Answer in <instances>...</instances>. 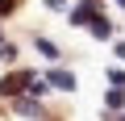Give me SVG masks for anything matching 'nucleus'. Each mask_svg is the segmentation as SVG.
<instances>
[{"label": "nucleus", "instance_id": "1", "mask_svg": "<svg viewBox=\"0 0 125 121\" xmlns=\"http://www.w3.org/2000/svg\"><path fill=\"white\" fill-rule=\"evenodd\" d=\"M29 79H33L29 71H17V75H9L4 84H0V92H4V96H17L21 88H29Z\"/></svg>", "mask_w": 125, "mask_h": 121}, {"label": "nucleus", "instance_id": "2", "mask_svg": "<svg viewBox=\"0 0 125 121\" xmlns=\"http://www.w3.org/2000/svg\"><path fill=\"white\" fill-rule=\"evenodd\" d=\"M92 17H96V0H88V4H79V9H75V17H71V21H75V25H88V21H92Z\"/></svg>", "mask_w": 125, "mask_h": 121}, {"label": "nucleus", "instance_id": "3", "mask_svg": "<svg viewBox=\"0 0 125 121\" xmlns=\"http://www.w3.org/2000/svg\"><path fill=\"white\" fill-rule=\"evenodd\" d=\"M50 84L62 88V92H71V88H75V75H67V71H50Z\"/></svg>", "mask_w": 125, "mask_h": 121}, {"label": "nucleus", "instance_id": "4", "mask_svg": "<svg viewBox=\"0 0 125 121\" xmlns=\"http://www.w3.org/2000/svg\"><path fill=\"white\" fill-rule=\"evenodd\" d=\"M38 50H42L46 58H58V46H54V42H46V38H38Z\"/></svg>", "mask_w": 125, "mask_h": 121}, {"label": "nucleus", "instance_id": "5", "mask_svg": "<svg viewBox=\"0 0 125 121\" xmlns=\"http://www.w3.org/2000/svg\"><path fill=\"white\" fill-rule=\"evenodd\" d=\"M17 113H21V117H38V104H33V100H17Z\"/></svg>", "mask_w": 125, "mask_h": 121}, {"label": "nucleus", "instance_id": "6", "mask_svg": "<svg viewBox=\"0 0 125 121\" xmlns=\"http://www.w3.org/2000/svg\"><path fill=\"white\" fill-rule=\"evenodd\" d=\"M92 33H96V38H108L113 25H108V21H92Z\"/></svg>", "mask_w": 125, "mask_h": 121}, {"label": "nucleus", "instance_id": "7", "mask_svg": "<svg viewBox=\"0 0 125 121\" xmlns=\"http://www.w3.org/2000/svg\"><path fill=\"white\" fill-rule=\"evenodd\" d=\"M13 4H17V0H0V17H4V13H13Z\"/></svg>", "mask_w": 125, "mask_h": 121}, {"label": "nucleus", "instance_id": "8", "mask_svg": "<svg viewBox=\"0 0 125 121\" xmlns=\"http://www.w3.org/2000/svg\"><path fill=\"white\" fill-rule=\"evenodd\" d=\"M117 58H125V42H121V46H117Z\"/></svg>", "mask_w": 125, "mask_h": 121}, {"label": "nucleus", "instance_id": "9", "mask_svg": "<svg viewBox=\"0 0 125 121\" xmlns=\"http://www.w3.org/2000/svg\"><path fill=\"white\" fill-rule=\"evenodd\" d=\"M121 4H125V0H121Z\"/></svg>", "mask_w": 125, "mask_h": 121}]
</instances>
